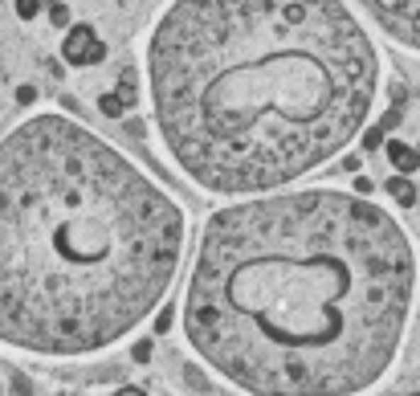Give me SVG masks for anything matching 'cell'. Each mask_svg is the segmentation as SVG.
I'll list each match as a JSON object with an SVG mask.
<instances>
[{
    "label": "cell",
    "instance_id": "cell-6",
    "mask_svg": "<svg viewBox=\"0 0 420 396\" xmlns=\"http://www.w3.org/2000/svg\"><path fill=\"white\" fill-rule=\"evenodd\" d=\"M388 155H392V164H396V172H400V176H412V172H416V148H412V143H404V139H392Z\"/></svg>",
    "mask_w": 420,
    "mask_h": 396
},
{
    "label": "cell",
    "instance_id": "cell-12",
    "mask_svg": "<svg viewBox=\"0 0 420 396\" xmlns=\"http://www.w3.org/2000/svg\"><path fill=\"white\" fill-rule=\"evenodd\" d=\"M114 396H143V392H139V388H118Z\"/></svg>",
    "mask_w": 420,
    "mask_h": 396
},
{
    "label": "cell",
    "instance_id": "cell-11",
    "mask_svg": "<svg viewBox=\"0 0 420 396\" xmlns=\"http://www.w3.org/2000/svg\"><path fill=\"white\" fill-rule=\"evenodd\" d=\"M135 360H139V363L151 360V343H147V339H139V343H135Z\"/></svg>",
    "mask_w": 420,
    "mask_h": 396
},
{
    "label": "cell",
    "instance_id": "cell-13",
    "mask_svg": "<svg viewBox=\"0 0 420 396\" xmlns=\"http://www.w3.org/2000/svg\"><path fill=\"white\" fill-rule=\"evenodd\" d=\"M0 396H4V380H0Z\"/></svg>",
    "mask_w": 420,
    "mask_h": 396
},
{
    "label": "cell",
    "instance_id": "cell-7",
    "mask_svg": "<svg viewBox=\"0 0 420 396\" xmlns=\"http://www.w3.org/2000/svg\"><path fill=\"white\" fill-rule=\"evenodd\" d=\"M388 197L400 200L404 209H412V204H416V184H412V176H392L388 180Z\"/></svg>",
    "mask_w": 420,
    "mask_h": 396
},
{
    "label": "cell",
    "instance_id": "cell-10",
    "mask_svg": "<svg viewBox=\"0 0 420 396\" xmlns=\"http://www.w3.org/2000/svg\"><path fill=\"white\" fill-rule=\"evenodd\" d=\"M41 9H45V0H16V17H25V21H33Z\"/></svg>",
    "mask_w": 420,
    "mask_h": 396
},
{
    "label": "cell",
    "instance_id": "cell-4",
    "mask_svg": "<svg viewBox=\"0 0 420 396\" xmlns=\"http://www.w3.org/2000/svg\"><path fill=\"white\" fill-rule=\"evenodd\" d=\"M375 21L380 29L400 41L404 50H416V0H359Z\"/></svg>",
    "mask_w": 420,
    "mask_h": 396
},
{
    "label": "cell",
    "instance_id": "cell-1",
    "mask_svg": "<svg viewBox=\"0 0 420 396\" xmlns=\"http://www.w3.org/2000/svg\"><path fill=\"white\" fill-rule=\"evenodd\" d=\"M412 314V246L380 204L335 188L209 216L184 335L245 396H359L388 376Z\"/></svg>",
    "mask_w": 420,
    "mask_h": 396
},
{
    "label": "cell",
    "instance_id": "cell-5",
    "mask_svg": "<svg viewBox=\"0 0 420 396\" xmlns=\"http://www.w3.org/2000/svg\"><path fill=\"white\" fill-rule=\"evenodd\" d=\"M62 57L70 66H98L106 57V45L94 33V25H70L65 41H62Z\"/></svg>",
    "mask_w": 420,
    "mask_h": 396
},
{
    "label": "cell",
    "instance_id": "cell-8",
    "mask_svg": "<svg viewBox=\"0 0 420 396\" xmlns=\"http://www.w3.org/2000/svg\"><path fill=\"white\" fill-rule=\"evenodd\" d=\"M98 106H102V115H106V119H123V111H127L118 94H102V99H98Z\"/></svg>",
    "mask_w": 420,
    "mask_h": 396
},
{
    "label": "cell",
    "instance_id": "cell-3",
    "mask_svg": "<svg viewBox=\"0 0 420 396\" xmlns=\"http://www.w3.org/2000/svg\"><path fill=\"white\" fill-rule=\"evenodd\" d=\"M184 258V213L70 115L0 139V343L94 356L155 314Z\"/></svg>",
    "mask_w": 420,
    "mask_h": 396
},
{
    "label": "cell",
    "instance_id": "cell-2",
    "mask_svg": "<svg viewBox=\"0 0 420 396\" xmlns=\"http://www.w3.org/2000/svg\"><path fill=\"white\" fill-rule=\"evenodd\" d=\"M155 127L209 192H274L355 143L380 90L343 0H172L147 45Z\"/></svg>",
    "mask_w": 420,
    "mask_h": 396
},
{
    "label": "cell",
    "instance_id": "cell-9",
    "mask_svg": "<svg viewBox=\"0 0 420 396\" xmlns=\"http://www.w3.org/2000/svg\"><path fill=\"white\" fill-rule=\"evenodd\" d=\"M49 21H53L57 29H70V9H65L62 0H53V4H49Z\"/></svg>",
    "mask_w": 420,
    "mask_h": 396
}]
</instances>
